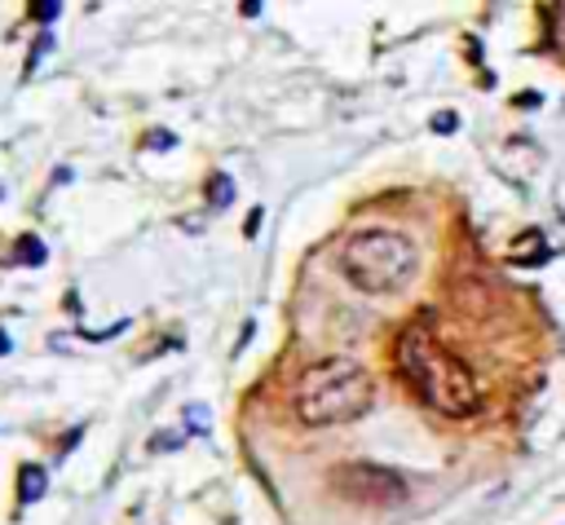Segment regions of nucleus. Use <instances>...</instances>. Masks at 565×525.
I'll use <instances>...</instances> for the list:
<instances>
[{"label": "nucleus", "mask_w": 565, "mask_h": 525, "mask_svg": "<svg viewBox=\"0 0 565 525\" xmlns=\"http://www.w3.org/2000/svg\"><path fill=\"white\" fill-rule=\"evenodd\" d=\"M344 282L362 296H397L419 274V247L397 229H358L335 256Z\"/></svg>", "instance_id": "obj_3"}, {"label": "nucleus", "mask_w": 565, "mask_h": 525, "mask_svg": "<svg viewBox=\"0 0 565 525\" xmlns=\"http://www.w3.org/2000/svg\"><path fill=\"white\" fill-rule=\"evenodd\" d=\"M185 419H190V428L207 432V406H185Z\"/></svg>", "instance_id": "obj_9"}, {"label": "nucleus", "mask_w": 565, "mask_h": 525, "mask_svg": "<svg viewBox=\"0 0 565 525\" xmlns=\"http://www.w3.org/2000/svg\"><path fill=\"white\" fill-rule=\"evenodd\" d=\"M150 146H163L168 150L172 146V132H150Z\"/></svg>", "instance_id": "obj_10"}, {"label": "nucleus", "mask_w": 565, "mask_h": 525, "mask_svg": "<svg viewBox=\"0 0 565 525\" xmlns=\"http://www.w3.org/2000/svg\"><path fill=\"white\" fill-rule=\"evenodd\" d=\"M556 203H561V216H565V176H561V185H556Z\"/></svg>", "instance_id": "obj_13"}, {"label": "nucleus", "mask_w": 565, "mask_h": 525, "mask_svg": "<svg viewBox=\"0 0 565 525\" xmlns=\"http://www.w3.org/2000/svg\"><path fill=\"white\" fill-rule=\"evenodd\" d=\"M35 18H57V4H35Z\"/></svg>", "instance_id": "obj_11"}, {"label": "nucleus", "mask_w": 565, "mask_h": 525, "mask_svg": "<svg viewBox=\"0 0 565 525\" xmlns=\"http://www.w3.org/2000/svg\"><path fill=\"white\" fill-rule=\"evenodd\" d=\"M4 349H9V335H4V331H0V353H4Z\"/></svg>", "instance_id": "obj_14"}, {"label": "nucleus", "mask_w": 565, "mask_h": 525, "mask_svg": "<svg viewBox=\"0 0 565 525\" xmlns=\"http://www.w3.org/2000/svg\"><path fill=\"white\" fill-rule=\"evenodd\" d=\"M397 371L411 379V388L433 410H441L450 419H463V415L477 410V379H472V371L433 335L428 318L411 322L397 335Z\"/></svg>", "instance_id": "obj_1"}, {"label": "nucleus", "mask_w": 565, "mask_h": 525, "mask_svg": "<svg viewBox=\"0 0 565 525\" xmlns=\"http://www.w3.org/2000/svg\"><path fill=\"white\" fill-rule=\"evenodd\" d=\"M18 494H22V503H35V499L44 494V468L26 463V468L18 472Z\"/></svg>", "instance_id": "obj_6"}, {"label": "nucleus", "mask_w": 565, "mask_h": 525, "mask_svg": "<svg viewBox=\"0 0 565 525\" xmlns=\"http://www.w3.org/2000/svg\"><path fill=\"white\" fill-rule=\"evenodd\" d=\"M230 199H234V181L225 172H212L207 176V203L212 207H230Z\"/></svg>", "instance_id": "obj_7"}, {"label": "nucleus", "mask_w": 565, "mask_h": 525, "mask_svg": "<svg viewBox=\"0 0 565 525\" xmlns=\"http://www.w3.org/2000/svg\"><path fill=\"white\" fill-rule=\"evenodd\" d=\"M335 485H340L349 499L371 503V507H393V503H402V499L411 494L397 472L371 468V463H349V468H340V472H335Z\"/></svg>", "instance_id": "obj_4"}, {"label": "nucleus", "mask_w": 565, "mask_h": 525, "mask_svg": "<svg viewBox=\"0 0 565 525\" xmlns=\"http://www.w3.org/2000/svg\"><path fill=\"white\" fill-rule=\"evenodd\" d=\"M508 260H512V265H525V269H530V265H543V260H547V243H543V234H539V229H525V234L512 243Z\"/></svg>", "instance_id": "obj_5"}, {"label": "nucleus", "mask_w": 565, "mask_h": 525, "mask_svg": "<svg viewBox=\"0 0 565 525\" xmlns=\"http://www.w3.org/2000/svg\"><path fill=\"white\" fill-rule=\"evenodd\" d=\"M433 128H437V132H441V128H455V115H437Z\"/></svg>", "instance_id": "obj_12"}, {"label": "nucleus", "mask_w": 565, "mask_h": 525, "mask_svg": "<svg viewBox=\"0 0 565 525\" xmlns=\"http://www.w3.org/2000/svg\"><path fill=\"white\" fill-rule=\"evenodd\" d=\"M18 260H22V265H40V260H44V243H40L35 234L18 238Z\"/></svg>", "instance_id": "obj_8"}, {"label": "nucleus", "mask_w": 565, "mask_h": 525, "mask_svg": "<svg viewBox=\"0 0 565 525\" xmlns=\"http://www.w3.org/2000/svg\"><path fill=\"white\" fill-rule=\"evenodd\" d=\"M371 401H375V379L353 357H322V362L305 366L296 379V397H291L296 419L309 428L349 424V419L366 415Z\"/></svg>", "instance_id": "obj_2"}]
</instances>
